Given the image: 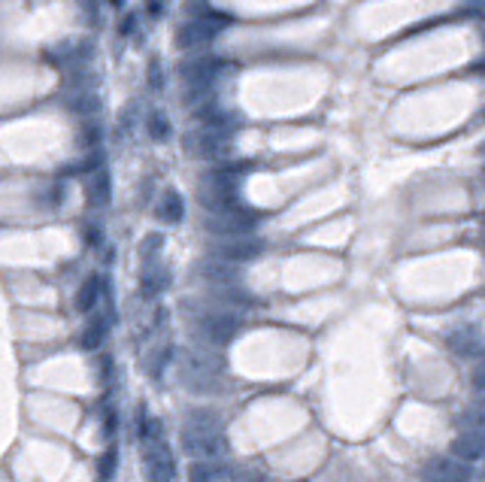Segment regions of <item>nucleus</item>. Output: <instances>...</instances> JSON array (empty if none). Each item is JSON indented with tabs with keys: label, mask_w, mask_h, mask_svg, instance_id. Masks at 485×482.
Returning <instances> with one entry per match:
<instances>
[{
	"label": "nucleus",
	"mask_w": 485,
	"mask_h": 482,
	"mask_svg": "<svg viewBox=\"0 0 485 482\" xmlns=\"http://www.w3.org/2000/svg\"><path fill=\"white\" fill-rule=\"evenodd\" d=\"M91 55H94V45L91 40H64L58 45H45L43 58L55 64L58 70H76L79 64H85Z\"/></svg>",
	"instance_id": "obj_3"
},
{
	"label": "nucleus",
	"mask_w": 485,
	"mask_h": 482,
	"mask_svg": "<svg viewBox=\"0 0 485 482\" xmlns=\"http://www.w3.org/2000/svg\"><path fill=\"white\" fill-rule=\"evenodd\" d=\"M197 200L209 213H225L237 206V179L231 170H213L204 173L197 182Z\"/></svg>",
	"instance_id": "obj_2"
},
{
	"label": "nucleus",
	"mask_w": 485,
	"mask_h": 482,
	"mask_svg": "<svg viewBox=\"0 0 485 482\" xmlns=\"http://www.w3.org/2000/svg\"><path fill=\"white\" fill-rule=\"evenodd\" d=\"M97 140H100V127H97V125H85V127H82L79 146H85V149H94Z\"/></svg>",
	"instance_id": "obj_25"
},
{
	"label": "nucleus",
	"mask_w": 485,
	"mask_h": 482,
	"mask_svg": "<svg viewBox=\"0 0 485 482\" xmlns=\"http://www.w3.org/2000/svg\"><path fill=\"white\" fill-rule=\"evenodd\" d=\"M143 473L149 482H170L176 476V464H173V452L167 449V443H149V449L143 455Z\"/></svg>",
	"instance_id": "obj_6"
},
{
	"label": "nucleus",
	"mask_w": 485,
	"mask_h": 482,
	"mask_svg": "<svg viewBox=\"0 0 485 482\" xmlns=\"http://www.w3.org/2000/svg\"><path fill=\"white\" fill-rule=\"evenodd\" d=\"M197 327L209 343H227L240 331V318L234 313H204L197 316Z\"/></svg>",
	"instance_id": "obj_8"
},
{
	"label": "nucleus",
	"mask_w": 485,
	"mask_h": 482,
	"mask_svg": "<svg viewBox=\"0 0 485 482\" xmlns=\"http://www.w3.org/2000/svg\"><path fill=\"white\" fill-rule=\"evenodd\" d=\"M182 449H185L195 461H218L227 452V440L222 431V418L209 409H197L188 413L185 425H182Z\"/></svg>",
	"instance_id": "obj_1"
},
{
	"label": "nucleus",
	"mask_w": 485,
	"mask_h": 482,
	"mask_svg": "<svg viewBox=\"0 0 485 482\" xmlns=\"http://www.w3.org/2000/svg\"><path fill=\"white\" fill-rule=\"evenodd\" d=\"M216 255L227 264L252 261L255 255H261V243L258 240H243V236H225V240L216 243Z\"/></svg>",
	"instance_id": "obj_10"
},
{
	"label": "nucleus",
	"mask_w": 485,
	"mask_h": 482,
	"mask_svg": "<svg viewBox=\"0 0 485 482\" xmlns=\"http://www.w3.org/2000/svg\"><path fill=\"white\" fill-rule=\"evenodd\" d=\"M225 473L227 470L222 461H195L188 467V482H218Z\"/></svg>",
	"instance_id": "obj_16"
},
{
	"label": "nucleus",
	"mask_w": 485,
	"mask_h": 482,
	"mask_svg": "<svg viewBox=\"0 0 485 482\" xmlns=\"http://www.w3.org/2000/svg\"><path fill=\"white\" fill-rule=\"evenodd\" d=\"M64 106L70 113H76L79 118H91L100 113V97L94 94V88H76V91H64Z\"/></svg>",
	"instance_id": "obj_12"
},
{
	"label": "nucleus",
	"mask_w": 485,
	"mask_h": 482,
	"mask_svg": "<svg viewBox=\"0 0 485 482\" xmlns=\"http://www.w3.org/2000/svg\"><path fill=\"white\" fill-rule=\"evenodd\" d=\"M452 458L458 461H477L485 455V427H479V431H464L458 440H452V449H449Z\"/></svg>",
	"instance_id": "obj_11"
},
{
	"label": "nucleus",
	"mask_w": 485,
	"mask_h": 482,
	"mask_svg": "<svg viewBox=\"0 0 485 482\" xmlns=\"http://www.w3.org/2000/svg\"><path fill=\"white\" fill-rule=\"evenodd\" d=\"M146 125H149L152 140H167V136H170V122H167V115H164V113H152Z\"/></svg>",
	"instance_id": "obj_21"
},
{
	"label": "nucleus",
	"mask_w": 485,
	"mask_h": 482,
	"mask_svg": "<svg viewBox=\"0 0 485 482\" xmlns=\"http://www.w3.org/2000/svg\"><path fill=\"white\" fill-rule=\"evenodd\" d=\"M425 482H468L470 479V467L458 458H434L428 461V467L422 470Z\"/></svg>",
	"instance_id": "obj_9"
},
{
	"label": "nucleus",
	"mask_w": 485,
	"mask_h": 482,
	"mask_svg": "<svg viewBox=\"0 0 485 482\" xmlns=\"http://www.w3.org/2000/svg\"><path fill=\"white\" fill-rule=\"evenodd\" d=\"M182 213H185L182 197L176 194V191H164L161 200H158V206H155V215H158L164 225H176L182 218Z\"/></svg>",
	"instance_id": "obj_13"
},
{
	"label": "nucleus",
	"mask_w": 485,
	"mask_h": 482,
	"mask_svg": "<svg viewBox=\"0 0 485 482\" xmlns=\"http://www.w3.org/2000/svg\"><path fill=\"white\" fill-rule=\"evenodd\" d=\"M104 427H106V434L115 431V413H113V409H106V413H104Z\"/></svg>",
	"instance_id": "obj_31"
},
{
	"label": "nucleus",
	"mask_w": 485,
	"mask_h": 482,
	"mask_svg": "<svg viewBox=\"0 0 485 482\" xmlns=\"http://www.w3.org/2000/svg\"><path fill=\"white\" fill-rule=\"evenodd\" d=\"M109 3H113V6H122V3H125V0H109Z\"/></svg>",
	"instance_id": "obj_33"
},
{
	"label": "nucleus",
	"mask_w": 485,
	"mask_h": 482,
	"mask_svg": "<svg viewBox=\"0 0 485 482\" xmlns=\"http://www.w3.org/2000/svg\"><path fill=\"white\" fill-rule=\"evenodd\" d=\"M185 149L195 155V158L216 161V158H222V155H227V136H225V131H218V127L204 125L185 136Z\"/></svg>",
	"instance_id": "obj_4"
},
{
	"label": "nucleus",
	"mask_w": 485,
	"mask_h": 482,
	"mask_svg": "<svg viewBox=\"0 0 485 482\" xmlns=\"http://www.w3.org/2000/svg\"><path fill=\"white\" fill-rule=\"evenodd\" d=\"M258 225V215L249 213V209H225V213H213V218L206 222V227L213 234H222V236H243L246 231Z\"/></svg>",
	"instance_id": "obj_5"
},
{
	"label": "nucleus",
	"mask_w": 485,
	"mask_h": 482,
	"mask_svg": "<svg viewBox=\"0 0 485 482\" xmlns=\"http://www.w3.org/2000/svg\"><path fill=\"white\" fill-rule=\"evenodd\" d=\"M146 9H149L152 15H161L164 13V0H146Z\"/></svg>",
	"instance_id": "obj_32"
},
{
	"label": "nucleus",
	"mask_w": 485,
	"mask_h": 482,
	"mask_svg": "<svg viewBox=\"0 0 485 482\" xmlns=\"http://www.w3.org/2000/svg\"><path fill=\"white\" fill-rule=\"evenodd\" d=\"M104 343V318H94V322H88V327L79 334V349H97V346Z\"/></svg>",
	"instance_id": "obj_20"
},
{
	"label": "nucleus",
	"mask_w": 485,
	"mask_h": 482,
	"mask_svg": "<svg viewBox=\"0 0 485 482\" xmlns=\"http://www.w3.org/2000/svg\"><path fill=\"white\" fill-rule=\"evenodd\" d=\"M200 276L204 279H209V282H216V285H231V282H237V270L231 267L227 261H204L200 264Z\"/></svg>",
	"instance_id": "obj_14"
},
{
	"label": "nucleus",
	"mask_w": 485,
	"mask_h": 482,
	"mask_svg": "<svg viewBox=\"0 0 485 482\" xmlns=\"http://www.w3.org/2000/svg\"><path fill=\"white\" fill-rule=\"evenodd\" d=\"M473 343H477V340H473V334H468V331H461V334H452V336H449V346H452L455 352H461V355L477 349Z\"/></svg>",
	"instance_id": "obj_23"
},
{
	"label": "nucleus",
	"mask_w": 485,
	"mask_h": 482,
	"mask_svg": "<svg viewBox=\"0 0 485 482\" xmlns=\"http://www.w3.org/2000/svg\"><path fill=\"white\" fill-rule=\"evenodd\" d=\"M170 355H173V349H170V343H161V346H158V349H155V355H152V358H149V367H146V370H149V373H152V376H158V373H161L164 367H167Z\"/></svg>",
	"instance_id": "obj_22"
},
{
	"label": "nucleus",
	"mask_w": 485,
	"mask_h": 482,
	"mask_svg": "<svg viewBox=\"0 0 485 482\" xmlns=\"http://www.w3.org/2000/svg\"><path fill=\"white\" fill-rule=\"evenodd\" d=\"M115 461H118V452H115V446H109V449H106V455H104V458H100V467H97V473H100V476H104V479H109V476H113V470H115Z\"/></svg>",
	"instance_id": "obj_24"
},
{
	"label": "nucleus",
	"mask_w": 485,
	"mask_h": 482,
	"mask_svg": "<svg viewBox=\"0 0 485 482\" xmlns=\"http://www.w3.org/2000/svg\"><path fill=\"white\" fill-rule=\"evenodd\" d=\"M234 482H264V473L258 467H243L234 473Z\"/></svg>",
	"instance_id": "obj_26"
},
{
	"label": "nucleus",
	"mask_w": 485,
	"mask_h": 482,
	"mask_svg": "<svg viewBox=\"0 0 485 482\" xmlns=\"http://www.w3.org/2000/svg\"><path fill=\"white\" fill-rule=\"evenodd\" d=\"M109 188H113V182H109V173L100 167L91 173L88 179V204L91 206H106L109 204Z\"/></svg>",
	"instance_id": "obj_15"
},
{
	"label": "nucleus",
	"mask_w": 485,
	"mask_h": 482,
	"mask_svg": "<svg viewBox=\"0 0 485 482\" xmlns=\"http://www.w3.org/2000/svg\"><path fill=\"white\" fill-rule=\"evenodd\" d=\"M458 425L464 427V431H479V427L485 425V397H479L477 404H470L468 409H464Z\"/></svg>",
	"instance_id": "obj_18"
},
{
	"label": "nucleus",
	"mask_w": 485,
	"mask_h": 482,
	"mask_svg": "<svg viewBox=\"0 0 485 482\" xmlns=\"http://www.w3.org/2000/svg\"><path fill=\"white\" fill-rule=\"evenodd\" d=\"M295 482H307V479H295Z\"/></svg>",
	"instance_id": "obj_34"
},
{
	"label": "nucleus",
	"mask_w": 485,
	"mask_h": 482,
	"mask_svg": "<svg viewBox=\"0 0 485 482\" xmlns=\"http://www.w3.org/2000/svg\"><path fill=\"white\" fill-rule=\"evenodd\" d=\"M149 85H152L155 91H158V88L164 85V79H161V64H158V61H152V64H149Z\"/></svg>",
	"instance_id": "obj_29"
},
{
	"label": "nucleus",
	"mask_w": 485,
	"mask_h": 482,
	"mask_svg": "<svg viewBox=\"0 0 485 482\" xmlns=\"http://www.w3.org/2000/svg\"><path fill=\"white\" fill-rule=\"evenodd\" d=\"M158 249H161V236H158V234H149V236H146V240H143V249H140V255H143L146 261H149V255H155Z\"/></svg>",
	"instance_id": "obj_27"
},
{
	"label": "nucleus",
	"mask_w": 485,
	"mask_h": 482,
	"mask_svg": "<svg viewBox=\"0 0 485 482\" xmlns=\"http://www.w3.org/2000/svg\"><path fill=\"white\" fill-rule=\"evenodd\" d=\"M97 295H100V279L97 276H88L85 282H82L79 295H76V309H79V313H88V309L94 306Z\"/></svg>",
	"instance_id": "obj_19"
},
{
	"label": "nucleus",
	"mask_w": 485,
	"mask_h": 482,
	"mask_svg": "<svg viewBox=\"0 0 485 482\" xmlns=\"http://www.w3.org/2000/svg\"><path fill=\"white\" fill-rule=\"evenodd\" d=\"M164 285H167V270L158 267V264H149V267L143 270V279H140V288L146 297H155L161 295Z\"/></svg>",
	"instance_id": "obj_17"
},
{
	"label": "nucleus",
	"mask_w": 485,
	"mask_h": 482,
	"mask_svg": "<svg viewBox=\"0 0 485 482\" xmlns=\"http://www.w3.org/2000/svg\"><path fill=\"white\" fill-rule=\"evenodd\" d=\"M225 24L227 18H195V22H185L176 31V45L179 49H197V45L213 40Z\"/></svg>",
	"instance_id": "obj_7"
},
{
	"label": "nucleus",
	"mask_w": 485,
	"mask_h": 482,
	"mask_svg": "<svg viewBox=\"0 0 485 482\" xmlns=\"http://www.w3.org/2000/svg\"><path fill=\"white\" fill-rule=\"evenodd\" d=\"M134 31H136V13H127L122 22H118V34H122V36H131Z\"/></svg>",
	"instance_id": "obj_28"
},
{
	"label": "nucleus",
	"mask_w": 485,
	"mask_h": 482,
	"mask_svg": "<svg viewBox=\"0 0 485 482\" xmlns=\"http://www.w3.org/2000/svg\"><path fill=\"white\" fill-rule=\"evenodd\" d=\"M470 382H473V388L477 391H485V361L479 364L477 370H473V376H470Z\"/></svg>",
	"instance_id": "obj_30"
}]
</instances>
